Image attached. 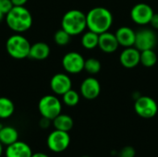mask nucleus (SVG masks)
<instances>
[{
	"instance_id": "nucleus-25",
	"label": "nucleus",
	"mask_w": 158,
	"mask_h": 157,
	"mask_svg": "<svg viewBox=\"0 0 158 157\" xmlns=\"http://www.w3.org/2000/svg\"><path fill=\"white\" fill-rule=\"evenodd\" d=\"M71 35L69 34L66 31H64L62 28L56 31L54 35V41L55 43L59 46H65L70 42Z\"/></svg>"
},
{
	"instance_id": "nucleus-26",
	"label": "nucleus",
	"mask_w": 158,
	"mask_h": 157,
	"mask_svg": "<svg viewBox=\"0 0 158 157\" xmlns=\"http://www.w3.org/2000/svg\"><path fill=\"white\" fill-rule=\"evenodd\" d=\"M136 151L132 146H125L123 147L118 154V157H135Z\"/></svg>"
},
{
	"instance_id": "nucleus-24",
	"label": "nucleus",
	"mask_w": 158,
	"mask_h": 157,
	"mask_svg": "<svg viewBox=\"0 0 158 157\" xmlns=\"http://www.w3.org/2000/svg\"><path fill=\"white\" fill-rule=\"evenodd\" d=\"M62 100L63 103L68 105V106H75L79 104L80 102V94L75 91L70 89L69 91H68L67 93H65L62 95Z\"/></svg>"
},
{
	"instance_id": "nucleus-29",
	"label": "nucleus",
	"mask_w": 158,
	"mask_h": 157,
	"mask_svg": "<svg viewBox=\"0 0 158 157\" xmlns=\"http://www.w3.org/2000/svg\"><path fill=\"white\" fill-rule=\"evenodd\" d=\"M150 24L152 25V27L156 30H158V13H155L152 19H151V22Z\"/></svg>"
},
{
	"instance_id": "nucleus-10",
	"label": "nucleus",
	"mask_w": 158,
	"mask_h": 157,
	"mask_svg": "<svg viewBox=\"0 0 158 157\" xmlns=\"http://www.w3.org/2000/svg\"><path fill=\"white\" fill-rule=\"evenodd\" d=\"M156 43H157V37L153 30L148 28H143L136 32L134 46L138 50L144 51L148 49H154Z\"/></svg>"
},
{
	"instance_id": "nucleus-32",
	"label": "nucleus",
	"mask_w": 158,
	"mask_h": 157,
	"mask_svg": "<svg viewBox=\"0 0 158 157\" xmlns=\"http://www.w3.org/2000/svg\"><path fill=\"white\" fill-rule=\"evenodd\" d=\"M3 152H4V149H3V144L0 143V157L2 156V155H3Z\"/></svg>"
},
{
	"instance_id": "nucleus-15",
	"label": "nucleus",
	"mask_w": 158,
	"mask_h": 157,
	"mask_svg": "<svg viewBox=\"0 0 158 157\" xmlns=\"http://www.w3.org/2000/svg\"><path fill=\"white\" fill-rule=\"evenodd\" d=\"M119 45L126 47H131L135 44L136 39V31L128 26L120 27L117 30L115 33Z\"/></svg>"
},
{
	"instance_id": "nucleus-17",
	"label": "nucleus",
	"mask_w": 158,
	"mask_h": 157,
	"mask_svg": "<svg viewBox=\"0 0 158 157\" xmlns=\"http://www.w3.org/2000/svg\"><path fill=\"white\" fill-rule=\"evenodd\" d=\"M50 55V47L44 42H38L31 45L29 57L33 60H44Z\"/></svg>"
},
{
	"instance_id": "nucleus-12",
	"label": "nucleus",
	"mask_w": 158,
	"mask_h": 157,
	"mask_svg": "<svg viewBox=\"0 0 158 157\" xmlns=\"http://www.w3.org/2000/svg\"><path fill=\"white\" fill-rule=\"evenodd\" d=\"M81 94L87 100L96 99L101 93V85L97 79L94 77H88L84 79L80 87Z\"/></svg>"
},
{
	"instance_id": "nucleus-5",
	"label": "nucleus",
	"mask_w": 158,
	"mask_h": 157,
	"mask_svg": "<svg viewBox=\"0 0 158 157\" xmlns=\"http://www.w3.org/2000/svg\"><path fill=\"white\" fill-rule=\"evenodd\" d=\"M38 109L42 117L53 120L59 114H61L62 104L56 95L47 94L40 99Z\"/></svg>"
},
{
	"instance_id": "nucleus-18",
	"label": "nucleus",
	"mask_w": 158,
	"mask_h": 157,
	"mask_svg": "<svg viewBox=\"0 0 158 157\" xmlns=\"http://www.w3.org/2000/svg\"><path fill=\"white\" fill-rule=\"evenodd\" d=\"M19 139L18 130L10 126L1 127L0 129V143L3 145H10L16 143Z\"/></svg>"
},
{
	"instance_id": "nucleus-27",
	"label": "nucleus",
	"mask_w": 158,
	"mask_h": 157,
	"mask_svg": "<svg viewBox=\"0 0 158 157\" xmlns=\"http://www.w3.org/2000/svg\"><path fill=\"white\" fill-rule=\"evenodd\" d=\"M11 0H0V11L6 16L13 7Z\"/></svg>"
},
{
	"instance_id": "nucleus-1",
	"label": "nucleus",
	"mask_w": 158,
	"mask_h": 157,
	"mask_svg": "<svg viewBox=\"0 0 158 157\" xmlns=\"http://www.w3.org/2000/svg\"><path fill=\"white\" fill-rule=\"evenodd\" d=\"M113 20L111 11L104 6H95L86 14L88 30L98 34L108 31L113 24Z\"/></svg>"
},
{
	"instance_id": "nucleus-21",
	"label": "nucleus",
	"mask_w": 158,
	"mask_h": 157,
	"mask_svg": "<svg viewBox=\"0 0 158 157\" xmlns=\"http://www.w3.org/2000/svg\"><path fill=\"white\" fill-rule=\"evenodd\" d=\"M15 111L14 103L7 97H0V118L6 119L10 118Z\"/></svg>"
},
{
	"instance_id": "nucleus-20",
	"label": "nucleus",
	"mask_w": 158,
	"mask_h": 157,
	"mask_svg": "<svg viewBox=\"0 0 158 157\" xmlns=\"http://www.w3.org/2000/svg\"><path fill=\"white\" fill-rule=\"evenodd\" d=\"M81 45L83 46V48H85L87 50L94 49L95 47L98 46L99 34L94 32V31H88L83 33L81 40Z\"/></svg>"
},
{
	"instance_id": "nucleus-2",
	"label": "nucleus",
	"mask_w": 158,
	"mask_h": 157,
	"mask_svg": "<svg viewBox=\"0 0 158 157\" xmlns=\"http://www.w3.org/2000/svg\"><path fill=\"white\" fill-rule=\"evenodd\" d=\"M6 21L8 28L15 33H22L31 29L32 25V16L24 6H13L6 15Z\"/></svg>"
},
{
	"instance_id": "nucleus-28",
	"label": "nucleus",
	"mask_w": 158,
	"mask_h": 157,
	"mask_svg": "<svg viewBox=\"0 0 158 157\" xmlns=\"http://www.w3.org/2000/svg\"><path fill=\"white\" fill-rule=\"evenodd\" d=\"M51 119L49 118H44L42 117V118L40 119V122H39V125L42 129H48L51 125Z\"/></svg>"
},
{
	"instance_id": "nucleus-33",
	"label": "nucleus",
	"mask_w": 158,
	"mask_h": 157,
	"mask_svg": "<svg viewBox=\"0 0 158 157\" xmlns=\"http://www.w3.org/2000/svg\"><path fill=\"white\" fill-rule=\"evenodd\" d=\"M4 16H5V15H4V14H3V13H2V12L0 11V21H1L2 19H3V18H4Z\"/></svg>"
},
{
	"instance_id": "nucleus-23",
	"label": "nucleus",
	"mask_w": 158,
	"mask_h": 157,
	"mask_svg": "<svg viewBox=\"0 0 158 157\" xmlns=\"http://www.w3.org/2000/svg\"><path fill=\"white\" fill-rule=\"evenodd\" d=\"M84 70L91 75H95L99 73L101 70V62L94 57H90L88 59H85Z\"/></svg>"
},
{
	"instance_id": "nucleus-6",
	"label": "nucleus",
	"mask_w": 158,
	"mask_h": 157,
	"mask_svg": "<svg viewBox=\"0 0 158 157\" xmlns=\"http://www.w3.org/2000/svg\"><path fill=\"white\" fill-rule=\"evenodd\" d=\"M134 110L139 117L149 119L156 116L158 105L155 99H153L152 97L141 95L137 99H135Z\"/></svg>"
},
{
	"instance_id": "nucleus-9",
	"label": "nucleus",
	"mask_w": 158,
	"mask_h": 157,
	"mask_svg": "<svg viewBox=\"0 0 158 157\" xmlns=\"http://www.w3.org/2000/svg\"><path fill=\"white\" fill-rule=\"evenodd\" d=\"M84 57L78 52H69L62 58V67L69 74H78L84 70Z\"/></svg>"
},
{
	"instance_id": "nucleus-31",
	"label": "nucleus",
	"mask_w": 158,
	"mask_h": 157,
	"mask_svg": "<svg viewBox=\"0 0 158 157\" xmlns=\"http://www.w3.org/2000/svg\"><path fill=\"white\" fill-rule=\"evenodd\" d=\"M31 157H49L46 154H44V153H35V154H32Z\"/></svg>"
},
{
	"instance_id": "nucleus-14",
	"label": "nucleus",
	"mask_w": 158,
	"mask_h": 157,
	"mask_svg": "<svg viewBox=\"0 0 158 157\" xmlns=\"http://www.w3.org/2000/svg\"><path fill=\"white\" fill-rule=\"evenodd\" d=\"M119 43L116 35L112 32L106 31L99 34V43L98 47L106 54H112L118 50Z\"/></svg>"
},
{
	"instance_id": "nucleus-8",
	"label": "nucleus",
	"mask_w": 158,
	"mask_h": 157,
	"mask_svg": "<svg viewBox=\"0 0 158 157\" xmlns=\"http://www.w3.org/2000/svg\"><path fill=\"white\" fill-rule=\"evenodd\" d=\"M154 14L153 7L145 3H138L133 6L131 10V18L132 21L141 26L150 24Z\"/></svg>"
},
{
	"instance_id": "nucleus-22",
	"label": "nucleus",
	"mask_w": 158,
	"mask_h": 157,
	"mask_svg": "<svg viewBox=\"0 0 158 157\" xmlns=\"http://www.w3.org/2000/svg\"><path fill=\"white\" fill-rule=\"evenodd\" d=\"M157 62V55L154 49H148L141 51V60L140 63L145 68H152Z\"/></svg>"
},
{
	"instance_id": "nucleus-35",
	"label": "nucleus",
	"mask_w": 158,
	"mask_h": 157,
	"mask_svg": "<svg viewBox=\"0 0 158 157\" xmlns=\"http://www.w3.org/2000/svg\"><path fill=\"white\" fill-rule=\"evenodd\" d=\"M0 129H1V126H0Z\"/></svg>"
},
{
	"instance_id": "nucleus-7",
	"label": "nucleus",
	"mask_w": 158,
	"mask_h": 157,
	"mask_svg": "<svg viewBox=\"0 0 158 157\" xmlns=\"http://www.w3.org/2000/svg\"><path fill=\"white\" fill-rule=\"evenodd\" d=\"M46 144L50 151L54 153H62L69 146L70 136L67 131L55 130L48 135Z\"/></svg>"
},
{
	"instance_id": "nucleus-11",
	"label": "nucleus",
	"mask_w": 158,
	"mask_h": 157,
	"mask_svg": "<svg viewBox=\"0 0 158 157\" xmlns=\"http://www.w3.org/2000/svg\"><path fill=\"white\" fill-rule=\"evenodd\" d=\"M50 88L54 93L62 96L65 93L72 89L71 79L66 73H56L51 78Z\"/></svg>"
},
{
	"instance_id": "nucleus-13",
	"label": "nucleus",
	"mask_w": 158,
	"mask_h": 157,
	"mask_svg": "<svg viewBox=\"0 0 158 157\" xmlns=\"http://www.w3.org/2000/svg\"><path fill=\"white\" fill-rule=\"evenodd\" d=\"M141 51L135 46L126 47L119 56L120 64L126 68H134L140 64Z\"/></svg>"
},
{
	"instance_id": "nucleus-19",
	"label": "nucleus",
	"mask_w": 158,
	"mask_h": 157,
	"mask_svg": "<svg viewBox=\"0 0 158 157\" xmlns=\"http://www.w3.org/2000/svg\"><path fill=\"white\" fill-rule=\"evenodd\" d=\"M52 121H53V126L55 127L56 130L67 131V132L71 130L74 125L72 118L66 114H59Z\"/></svg>"
},
{
	"instance_id": "nucleus-34",
	"label": "nucleus",
	"mask_w": 158,
	"mask_h": 157,
	"mask_svg": "<svg viewBox=\"0 0 158 157\" xmlns=\"http://www.w3.org/2000/svg\"><path fill=\"white\" fill-rule=\"evenodd\" d=\"M81 157H90V156H88V155H84V156H81Z\"/></svg>"
},
{
	"instance_id": "nucleus-3",
	"label": "nucleus",
	"mask_w": 158,
	"mask_h": 157,
	"mask_svg": "<svg viewBox=\"0 0 158 157\" xmlns=\"http://www.w3.org/2000/svg\"><path fill=\"white\" fill-rule=\"evenodd\" d=\"M61 28L71 36L82 33L87 28L86 14L79 9L67 11L61 19Z\"/></svg>"
},
{
	"instance_id": "nucleus-30",
	"label": "nucleus",
	"mask_w": 158,
	"mask_h": 157,
	"mask_svg": "<svg viewBox=\"0 0 158 157\" xmlns=\"http://www.w3.org/2000/svg\"><path fill=\"white\" fill-rule=\"evenodd\" d=\"M11 2L14 6H22L28 2V0H11Z\"/></svg>"
},
{
	"instance_id": "nucleus-16",
	"label": "nucleus",
	"mask_w": 158,
	"mask_h": 157,
	"mask_svg": "<svg viewBox=\"0 0 158 157\" xmlns=\"http://www.w3.org/2000/svg\"><path fill=\"white\" fill-rule=\"evenodd\" d=\"M6 157H31L32 151L29 144L24 142H19L6 146Z\"/></svg>"
},
{
	"instance_id": "nucleus-4",
	"label": "nucleus",
	"mask_w": 158,
	"mask_h": 157,
	"mask_svg": "<svg viewBox=\"0 0 158 157\" xmlns=\"http://www.w3.org/2000/svg\"><path fill=\"white\" fill-rule=\"evenodd\" d=\"M31 45L29 40L21 33H14L9 36L6 42L7 54L15 59H24L29 57Z\"/></svg>"
}]
</instances>
